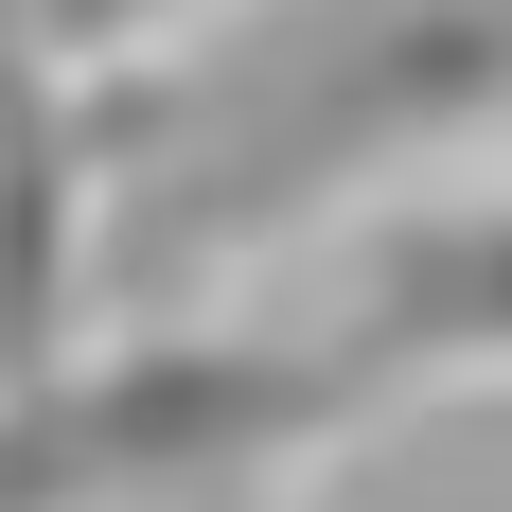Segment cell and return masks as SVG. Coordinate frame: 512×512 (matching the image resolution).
<instances>
[{"label":"cell","mask_w":512,"mask_h":512,"mask_svg":"<svg viewBox=\"0 0 512 512\" xmlns=\"http://www.w3.org/2000/svg\"><path fill=\"white\" fill-rule=\"evenodd\" d=\"M53 18H71V36H106V18H124V0H53Z\"/></svg>","instance_id":"obj_4"},{"label":"cell","mask_w":512,"mask_h":512,"mask_svg":"<svg viewBox=\"0 0 512 512\" xmlns=\"http://www.w3.org/2000/svg\"><path fill=\"white\" fill-rule=\"evenodd\" d=\"M512 106V0H354L301 36V89L230 106V159L212 195L159 212V248H230V230H283V212L336 177V159H389V142H442Z\"/></svg>","instance_id":"obj_2"},{"label":"cell","mask_w":512,"mask_h":512,"mask_svg":"<svg viewBox=\"0 0 512 512\" xmlns=\"http://www.w3.org/2000/svg\"><path fill=\"white\" fill-rule=\"evenodd\" d=\"M354 371H371V389H407V371H512V212L371 248V336H354Z\"/></svg>","instance_id":"obj_3"},{"label":"cell","mask_w":512,"mask_h":512,"mask_svg":"<svg viewBox=\"0 0 512 512\" xmlns=\"http://www.w3.org/2000/svg\"><path fill=\"white\" fill-rule=\"evenodd\" d=\"M354 407H371L354 354H142V371H89V389H18L0 512H195Z\"/></svg>","instance_id":"obj_1"}]
</instances>
